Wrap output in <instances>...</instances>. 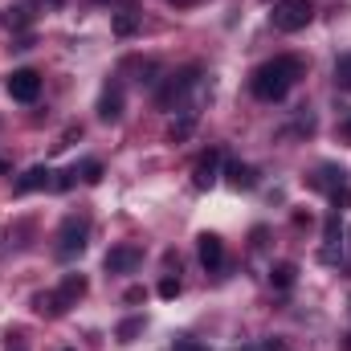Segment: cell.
<instances>
[{
  "instance_id": "cell-25",
  "label": "cell",
  "mask_w": 351,
  "mask_h": 351,
  "mask_svg": "<svg viewBox=\"0 0 351 351\" xmlns=\"http://www.w3.org/2000/svg\"><path fill=\"white\" fill-rule=\"evenodd\" d=\"M8 351H29V348L21 343V335H12V331H8Z\"/></svg>"
},
{
  "instance_id": "cell-18",
  "label": "cell",
  "mask_w": 351,
  "mask_h": 351,
  "mask_svg": "<svg viewBox=\"0 0 351 351\" xmlns=\"http://www.w3.org/2000/svg\"><path fill=\"white\" fill-rule=\"evenodd\" d=\"M331 204H335V213H343V208H351V188H348V180L331 188Z\"/></svg>"
},
{
  "instance_id": "cell-4",
  "label": "cell",
  "mask_w": 351,
  "mask_h": 351,
  "mask_svg": "<svg viewBox=\"0 0 351 351\" xmlns=\"http://www.w3.org/2000/svg\"><path fill=\"white\" fill-rule=\"evenodd\" d=\"M86 237H90V221L86 217H66L62 229H58V258H78L86 250Z\"/></svg>"
},
{
  "instance_id": "cell-8",
  "label": "cell",
  "mask_w": 351,
  "mask_h": 351,
  "mask_svg": "<svg viewBox=\"0 0 351 351\" xmlns=\"http://www.w3.org/2000/svg\"><path fill=\"white\" fill-rule=\"evenodd\" d=\"M196 254H200V265H204L208 274H217V269L225 265V241H221L217 233H200V237H196Z\"/></svg>"
},
{
  "instance_id": "cell-28",
  "label": "cell",
  "mask_w": 351,
  "mask_h": 351,
  "mask_svg": "<svg viewBox=\"0 0 351 351\" xmlns=\"http://www.w3.org/2000/svg\"><path fill=\"white\" fill-rule=\"evenodd\" d=\"M98 4H123V0H98Z\"/></svg>"
},
{
  "instance_id": "cell-23",
  "label": "cell",
  "mask_w": 351,
  "mask_h": 351,
  "mask_svg": "<svg viewBox=\"0 0 351 351\" xmlns=\"http://www.w3.org/2000/svg\"><path fill=\"white\" fill-rule=\"evenodd\" d=\"M180 294V278H164L160 282V298H176Z\"/></svg>"
},
{
  "instance_id": "cell-7",
  "label": "cell",
  "mask_w": 351,
  "mask_h": 351,
  "mask_svg": "<svg viewBox=\"0 0 351 351\" xmlns=\"http://www.w3.org/2000/svg\"><path fill=\"white\" fill-rule=\"evenodd\" d=\"M102 265H106V274H131V269L143 265V250H139V245H114V250L102 258Z\"/></svg>"
},
{
  "instance_id": "cell-21",
  "label": "cell",
  "mask_w": 351,
  "mask_h": 351,
  "mask_svg": "<svg viewBox=\"0 0 351 351\" xmlns=\"http://www.w3.org/2000/svg\"><path fill=\"white\" fill-rule=\"evenodd\" d=\"M78 176H82L86 184H98V180H102V164H98V160H86V164L78 168Z\"/></svg>"
},
{
  "instance_id": "cell-16",
  "label": "cell",
  "mask_w": 351,
  "mask_h": 351,
  "mask_svg": "<svg viewBox=\"0 0 351 351\" xmlns=\"http://www.w3.org/2000/svg\"><path fill=\"white\" fill-rule=\"evenodd\" d=\"M135 29H139V16L135 12H114V33L119 37H131Z\"/></svg>"
},
{
  "instance_id": "cell-5",
  "label": "cell",
  "mask_w": 351,
  "mask_h": 351,
  "mask_svg": "<svg viewBox=\"0 0 351 351\" xmlns=\"http://www.w3.org/2000/svg\"><path fill=\"white\" fill-rule=\"evenodd\" d=\"M41 94V74L37 70H12L8 74V98L12 102H37Z\"/></svg>"
},
{
  "instance_id": "cell-13",
  "label": "cell",
  "mask_w": 351,
  "mask_h": 351,
  "mask_svg": "<svg viewBox=\"0 0 351 351\" xmlns=\"http://www.w3.org/2000/svg\"><path fill=\"white\" fill-rule=\"evenodd\" d=\"M294 278H298V265L294 262H278L274 269H269V286H274V290H290Z\"/></svg>"
},
{
  "instance_id": "cell-11",
  "label": "cell",
  "mask_w": 351,
  "mask_h": 351,
  "mask_svg": "<svg viewBox=\"0 0 351 351\" xmlns=\"http://www.w3.org/2000/svg\"><path fill=\"white\" fill-rule=\"evenodd\" d=\"M33 311H37V315H49V319H58V315H66L70 306H66V298H62L58 290H45V294H37V298H33Z\"/></svg>"
},
{
  "instance_id": "cell-15",
  "label": "cell",
  "mask_w": 351,
  "mask_h": 351,
  "mask_svg": "<svg viewBox=\"0 0 351 351\" xmlns=\"http://www.w3.org/2000/svg\"><path fill=\"white\" fill-rule=\"evenodd\" d=\"M192 127H196V114H184L180 123H172V131H168V139H172V143H184V139L192 135Z\"/></svg>"
},
{
  "instance_id": "cell-17",
  "label": "cell",
  "mask_w": 351,
  "mask_h": 351,
  "mask_svg": "<svg viewBox=\"0 0 351 351\" xmlns=\"http://www.w3.org/2000/svg\"><path fill=\"white\" fill-rule=\"evenodd\" d=\"M335 86L351 90V53H343V58L335 62Z\"/></svg>"
},
{
  "instance_id": "cell-10",
  "label": "cell",
  "mask_w": 351,
  "mask_h": 351,
  "mask_svg": "<svg viewBox=\"0 0 351 351\" xmlns=\"http://www.w3.org/2000/svg\"><path fill=\"white\" fill-rule=\"evenodd\" d=\"M49 184H53V172H49L45 164H37V168H29V172L12 184V192H16V196H29V192H41V188H49Z\"/></svg>"
},
{
  "instance_id": "cell-26",
  "label": "cell",
  "mask_w": 351,
  "mask_h": 351,
  "mask_svg": "<svg viewBox=\"0 0 351 351\" xmlns=\"http://www.w3.org/2000/svg\"><path fill=\"white\" fill-rule=\"evenodd\" d=\"M339 135H343V139H348V143H351V114H348V119H343V123H339Z\"/></svg>"
},
{
  "instance_id": "cell-12",
  "label": "cell",
  "mask_w": 351,
  "mask_h": 351,
  "mask_svg": "<svg viewBox=\"0 0 351 351\" xmlns=\"http://www.w3.org/2000/svg\"><path fill=\"white\" fill-rule=\"evenodd\" d=\"M86 290H90V282L82 278V274H66V278H62V286H58V294L66 298V306H74L78 298H86Z\"/></svg>"
},
{
  "instance_id": "cell-9",
  "label": "cell",
  "mask_w": 351,
  "mask_h": 351,
  "mask_svg": "<svg viewBox=\"0 0 351 351\" xmlns=\"http://www.w3.org/2000/svg\"><path fill=\"white\" fill-rule=\"evenodd\" d=\"M98 119H102V123H119V119H123V86H119V82H110V86L102 90V98H98Z\"/></svg>"
},
{
  "instance_id": "cell-1",
  "label": "cell",
  "mask_w": 351,
  "mask_h": 351,
  "mask_svg": "<svg viewBox=\"0 0 351 351\" xmlns=\"http://www.w3.org/2000/svg\"><path fill=\"white\" fill-rule=\"evenodd\" d=\"M298 78H302V58L282 53V58H274V62H265V66L254 70L250 90H254V98H262V102H282Z\"/></svg>"
},
{
  "instance_id": "cell-3",
  "label": "cell",
  "mask_w": 351,
  "mask_h": 351,
  "mask_svg": "<svg viewBox=\"0 0 351 351\" xmlns=\"http://www.w3.org/2000/svg\"><path fill=\"white\" fill-rule=\"evenodd\" d=\"M311 16H315L311 0H274V12H269L278 33H298V29L311 25Z\"/></svg>"
},
{
  "instance_id": "cell-22",
  "label": "cell",
  "mask_w": 351,
  "mask_h": 351,
  "mask_svg": "<svg viewBox=\"0 0 351 351\" xmlns=\"http://www.w3.org/2000/svg\"><path fill=\"white\" fill-rule=\"evenodd\" d=\"M78 184V168H70V172H58V180L49 184V188H58V192H66V188H74Z\"/></svg>"
},
{
  "instance_id": "cell-24",
  "label": "cell",
  "mask_w": 351,
  "mask_h": 351,
  "mask_svg": "<svg viewBox=\"0 0 351 351\" xmlns=\"http://www.w3.org/2000/svg\"><path fill=\"white\" fill-rule=\"evenodd\" d=\"M172 351H208V348L196 343V339H180V343H172Z\"/></svg>"
},
{
  "instance_id": "cell-19",
  "label": "cell",
  "mask_w": 351,
  "mask_h": 351,
  "mask_svg": "<svg viewBox=\"0 0 351 351\" xmlns=\"http://www.w3.org/2000/svg\"><path fill=\"white\" fill-rule=\"evenodd\" d=\"M29 21H33V16H29V12H25V8H21V4H16V8H8V12H4V25H8V29H25V25H29Z\"/></svg>"
},
{
  "instance_id": "cell-2",
  "label": "cell",
  "mask_w": 351,
  "mask_h": 351,
  "mask_svg": "<svg viewBox=\"0 0 351 351\" xmlns=\"http://www.w3.org/2000/svg\"><path fill=\"white\" fill-rule=\"evenodd\" d=\"M196 82H200V66H184L180 74H168L164 86L156 90V106H160V110H176V106L196 90Z\"/></svg>"
},
{
  "instance_id": "cell-29",
  "label": "cell",
  "mask_w": 351,
  "mask_h": 351,
  "mask_svg": "<svg viewBox=\"0 0 351 351\" xmlns=\"http://www.w3.org/2000/svg\"><path fill=\"white\" fill-rule=\"evenodd\" d=\"M4 172H8V164H4V160H0V176H4Z\"/></svg>"
},
{
  "instance_id": "cell-14",
  "label": "cell",
  "mask_w": 351,
  "mask_h": 351,
  "mask_svg": "<svg viewBox=\"0 0 351 351\" xmlns=\"http://www.w3.org/2000/svg\"><path fill=\"white\" fill-rule=\"evenodd\" d=\"M225 172H229V184H233V188H254V184H258V172H254L250 164H241V160H233Z\"/></svg>"
},
{
  "instance_id": "cell-6",
  "label": "cell",
  "mask_w": 351,
  "mask_h": 351,
  "mask_svg": "<svg viewBox=\"0 0 351 351\" xmlns=\"http://www.w3.org/2000/svg\"><path fill=\"white\" fill-rule=\"evenodd\" d=\"M221 164H225V152H221V147L200 152V160H196V168H192V184H196V188H213L217 176H221Z\"/></svg>"
},
{
  "instance_id": "cell-27",
  "label": "cell",
  "mask_w": 351,
  "mask_h": 351,
  "mask_svg": "<svg viewBox=\"0 0 351 351\" xmlns=\"http://www.w3.org/2000/svg\"><path fill=\"white\" fill-rule=\"evenodd\" d=\"M172 8H192V4H200V0H168Z\"/></svg>"
},
{
  "instance_id": "cell-20",
  "label": "cell",
  "mask_w": 351,
  "mask_h": 351,
  "mask_svg": "<svg viewBox=\"0 0 351 351\" xmlns=\"http://www.w3.org/2000/svg\"><path fill=\"white\" fill-rule=\"evenodd\" d=\"M139 331H143V319H127V323H119V343H131Z\"/></svg>"
}]
</instances>
